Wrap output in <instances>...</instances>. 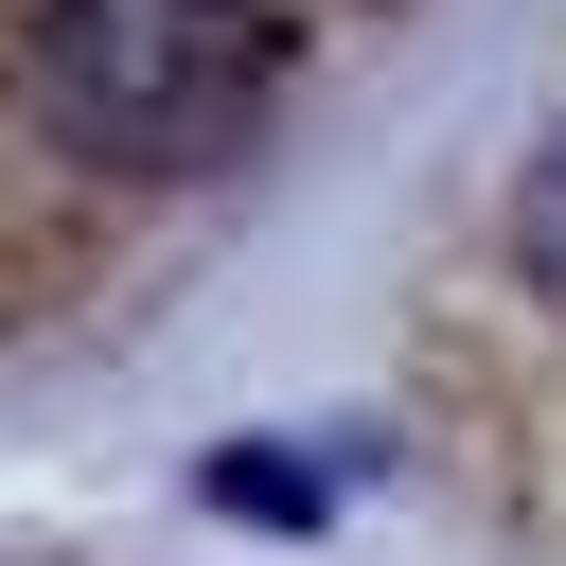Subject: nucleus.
<instances>
[{"label":"nucleus","mask_w":566,"mask_h":566,"mask_svg":"<svg viewBox=\"0 0 566 566\" xmlns=\"http://www.w3.org/2000/svg\"><path fill=\"white\" fill-rule=\"evenodd\" d=\"M495 248H513V301H548V318H566V124L531 142V177H513V212H495Z\"/></svg>","instance_id":"nucleus-1"}]
</instances>
